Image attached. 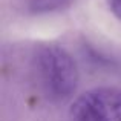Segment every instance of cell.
<instances>
[{
  "mask_svg": "<svg viewBox=\"0 0 121 121\" xmlns=\"http://www.w3.org/2000/svg\"><path fill=\"white\" fill-rule=\"evenodd\" d=\"M69 121H121V89L104 86L81 94L69 110Z\"/></svg>",
  "mask_w": 121,
  "mask_h": 121,
  "instance_id": "obj_2",
  "label": "cell"
},
{
  "mask_svg": "<svg viewBox=\"0 0 121 121\" xmlns=\"http://www.w3.org/2000/svg\"><path fill=\"white\" fill-rule=\"evenodd\" d=\"M107 5H109V9L112 11V14L118 20H121V0H107Z\"/></svg>",
  "mask_w": 121,
  "mask_h": 121,
  "instance_id": "obj_4",
  "label": "cell"
},
{
  "mask_svg": "<svg viewBox=\"0 0 121 121\" xmlns=\"http://www.w3.org/2000/svg\"><path fill=\"white\" fill-rule=\"evenodd\" d=\"M34 71L43 94L52 101L68 100L77 89V65L60 46H40L34 55Z\"/></svg>",
  "mask_w": 121,
  "mask_h": 121,
  "instance_id": "obj_1",
  "label": "cell"
},
{
  "mask_svg": "<svg viewBox=\"0 0 121 121\" xmlns=\"http://www.w3.org/2000/svg\"><path fill=\"white\" fill-rule=\"evenodd\" d=\"M69 2L71 0H29V9L35 14H46L65 8Z\"/></svg>",
  "mask_w": 121,
  "mask_h": 121,
  "instance_id": "obj_3",
  "label": "cell"
}]
</instances>
